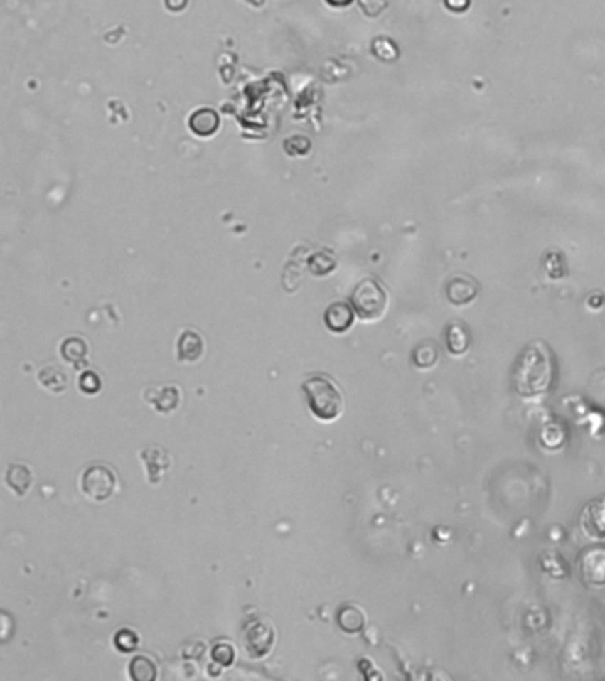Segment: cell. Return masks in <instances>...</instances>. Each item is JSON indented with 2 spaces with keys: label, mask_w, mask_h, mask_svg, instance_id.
I'll return each mask as SVG.
<instances>
[{
  "label": "cell",
  "mask_w": 605,
  "mask_h": 681,
  "mask_svg": "<svg viewBox=\"0 0 605 681\" xmlns=\"http://www.w3.org/2000/svg\"><path fill=\"white\" fill-rule=\"evenodd\" d=\"M556 380V360L542 340L528 344L513 368L515 390L522 397H536L549 392Z\"/></svg>",
  "instance_id": "6da1fadb"
},
{
  "label": "cell",
  "mask_w": 605,
  "mask_h": 681,
  "mask_svg": "<svg viewBox=\"0 0 605 681\" xmlns=\"http://www.w3.org/2000/svg\"><path fill=\"white\" fill-rule=\"evenodd\" d=\"M304 400L311 414L321 422H332L341 417L345 400L341 390L334 382L325 375H314L304 380L302 383Z\"/></svg>",
  "instance_id": "7a4b0ae2"
},
{
  "label": "cell",
  "mask_w": 605,
  "mask_h": 681,
  "mask_svg": "<svg viewBox=\"0 0 605 681\" xmlns=\"http://www.w3.org/2000/svg\"><path fill=\"white\" fill-rule=\"evenodd\" d=\"M350 304L360 320L373 321L384 316L387 309V293L378 281L364 279L353 288Z\"/></svg>",
  "instance_id": "3957f363"
},
{
  "label": "cell",
  "mask_w": 605,
  "mask_h": 681,
  "mask_svg": "<svg viewBox=\"0 0 605 681\" xmlns=\"http://www.w3.org/2000/svg\"><path fill=\"white\" fill-rule=\"evenodd\" d=\"M80 488L95 503H107L117 490V474L110 465L92 463L82 472Z\"/></svg>",
  "instance_id": "277c9868"
},
{
  "label": "cell",
  "mask_w": 605,
  "mask_h": 681,
  "mask_svg": "<svg viewBox=\"0 0 605 681\" xmlns=\"http://www.w3.org/2000/svg\"><path fill=\"white\" fill-rule=\"evenodd\" d=\"M242 643L250 658H263L275 644V630L264 619H252L242 628Z\"/></svg>",
  "instance_id": "5b68a950"
},
{
  "label": "cell",
  "mask_w": 605,
  "mask_h": 681,
  "mask_svg": "<svg viewBox=\"0 0 605 681\" xmlns=\"http://www.w3.org/2000/svg\"><path fill=\"white\" fill-rule=\"evenodd\" d=\"M139 456H141V461L144 463L146 472H148V481L151 485H160L164 474H167L171 471V465H173L169 453L160 446H148L146 449L141 451Z\"/></svg>",
  "instance_id": "8992f818"
},
{
  "label": "cell",
  "mask_w": 605,
  "mask_h": 681,
  "mask_svg": "<svg viewBox=\"0 0 605 681\" xmlns=\"http://www.w3.org/2000/svg\"><path fill=\"white\" fill-rule=\"evenodd\" d=\"M581 527L586 536L604 540L605 537V495L596 497L586 504L581 515Z\"/></svg>",
  "instance_id": "52a82bcc"
},
{
  "label": "cell",
  "mask_w": 605,
  "mask_h": 681,
  "mask_svg": "<svg viewBox=\"0 0 605 681\" xmlns=\"http://www.w3.org/2000/svg\"><path fill=\"white\" fill-rule=\"evenodd\" d=\"M144 397L160 414H173L180 407L181 392L176 385L148 387L144 390Z\"/></svg>",
  "instance_id": "ba28073f"
},
{
  "label": "cell",
  "mask_w": 605,
  "mask_h": 681,
  "mask_svg": "<svg viewBox=\"0 0 605 681\" xmlns=\"http://www.w3.org/2000/svg\"><path fill=\"white\" fill-rule=\"evenodd\" d=\"M581 575L586 584L605 586V548H593L581 557Z\"/></svg>",
  "instance_id": "9c48e42d"
},
{
  "label": "cell",
  "mask_w": 605,
  "mask_h": 681,
  "mask_svg": "<svg viewBox=\"0 0 605 681\" xmlns=\"http://www.w3.org/2000/svg\"><path fill=\"white\" fill-rule=\"evenodd\" d=\"M325 325L331 332L336 334H343V332L350 331L355 320V311H353L352 304L346 302H336L325 309Z\"/></svg>",
  "instance_id": "30bf717a"
},
{
  "label": "cell",
  "mask_w": 605,
  "mask_h": 681,
  "mask_svg": "<svg viewBox=\"0 0 605 681\" xmlns=\"http://www.w3.org/2000/svg\"><path fill=\"white\" fill-rule=\"evenodd\" d=\"M447 300L454 306H464V304L472 302L478 295V282L469 275H454L447 281L446 286Z\"/></svg>",
  "instance_id": "8fae6325"
},
{
  "label": "cell",
  "mask_w": 605,
  "mask_h": 681,
  "mask_svg": "<svg viewBox=\"0 0 605 681\" xmlns=\"http://www.w3.org/2000/svg\"><path fill=\"white\" fill-rule=\"evenodd\" d=\"M59 350L64 360L73 365L75 369L87 368L89 346L87 343H85V339L78 338V336H71V338H66L63 340Z\"/></svg>",
  "instance_id": "7c38bea8"
},
{
  "label": "cell",
  "mask_w": 605,
  "mask_h": 681,
  "mask_svg": "<svg viewBox=\"0 0 605 681\" xmlns=\"http://www.w3.org/2000/svg\"><path fill=\"white\" fill-rule=\"evenodd\" d=\"M4 481L9 486L11 492L16 493L18 497H25L32 486L31 467L23 463H11L7 467L6 476H4Z\"/></svg>",
  "instance_id": "4fadbf2b"
},
{
  "label": "cell",
  "mask_w": 605,
  "mask_h": 681,
  "mask_svg": "<svg viewBox=\"0 0 605 681\" xmlns=\"http://www.w3.org/2000/svg\"><path fill=\"white\" fill-rule=\"evenodd\" d=\"M188 127L199 137H210L220 127V117H218L217 110L204 107V109L196 110L188 119Z\"/></svg>",
  "instance_id": "5bb4252c"
},
{
  "label": "cell",
  "mask_w": 605,
  "mask_h": 681,
  "mask_svg": "<svg viewBox=\"0 0 605 681\" xmlns=\"http://www.w3.org/2000/svg\"><path fill=\"white\" fill-rule=\"evenodd\" d=\"M204 353V339L196 331L181 332L178 339V358L181 362H198Z\"/></svg>",
  "instance_id": "9a60e30c"
},
{
  "label": "cell",
  "mask_w": 605,
  "mask_h": 681,
  "mask_svg": "<svg viewBox=\"0 0 605 681\" xmlns=\"http://www.w3.org/2000/svg\"><path fill=\"white\" fill-rule=\"evenodd\" d=\"M338 625L343 632L353 636L364 628L366 618H364V612L355 605H343L338 612Z\"/></svg>",
  "instance_id": "2e32d148"
},
{
  "label": "cell",
  "mask_w": 605,
  "mask_h": 681,
  "mask_svg": "<svg viewBox=\"0 0 605 681\" xmlns=\"http://www.w3.org/2000/svg\"><path fill=\"white\" fill-rule=\"evenodd\" d=\"M130 671V678L134 681H153L159 676V669L156 664L146 655H135L128 665Z\"/></svg>",
  "instance_id": "e0dca14e"
},
{
  "label": "cell",
  "mask_w": 605,
  "mask_h": 681,
  "mask_svg": "<svg viewBox=\"0 0 605 681\" xmlns=\"http://www.w3.org/2000/svg\"><path fill=\"white\" fill-rule=\"evenodd\" d=\"M446 343H447V350H449L453 355L465 353L469 344H471V336H469L465 325L451 323L446 331Z\"/></svg>",
  "instance_id": "ac0fdd59"
},
{
  "label": "cell",
  "mask_w": 605,
  "mask_h": 681,
  "mask_svg": "<svg viewBox=\"0 0 605 681\" xmlns=\"http://www.w3.org/2000/svg\"><path fill=\"white\" fill-rule=\"evenodd\" d=\"M38 380L45 389L52 390V392H57V394L64 392L68 387L66 375H64L59 368H52V365H50V368L41 369L38 375Z\"/></svg>",
  "instance_id": "d6986e66"
},
{
  "label": "cell",
  "mask_w": 605,
  "mask_h": 681,
  "mask_svg": "<svg viewBox=\"0 0 605 681\" xmlns=\"http://www.w3.org/2000/svg\"><path fill=\"white\" fill-rule=\"evenodd\" d=\"M371 52L377 59L384 60V63H392L400 57V48L391 38H385V36H380V38L373 39V45H371Z\"/></svg>",
  "instance_id": "ffe728a7"
},
{
  "label": "cell",
  "mask_w": 605,
  "mask_h": 681,
  "mask_svg": "<svg viewBox=\"0 0 605 681\" xmlns=\"http://www.w3.org/2000/svg\"><path fill=\"white\" fill-rule=\"evenodd\" d=\"M437 357H439L437 344L429 343V340H424L414 350V364L421 369L432 368L437 362Z\"/></svg>",
  "instance_id": "44dd1931"
},
{
  "label": "cell",
  "mask_w": 605,
  "mask_h": 681,
  "mask_svg": "<svg viewBox=\"0 0 605 681\" xmlns=\"http://www.w3.org/2000/svg\"><path fill=\"white\" fill-rule=\"evenodd\" d=\"M139 636L130 628H121L119 632L114 636V646L119 653H134L139 648Z\"/></svg>",
  "instance_id": "7402d4cb"
},
{
  "label": "cell",
  "mask_w": 605,
  "mask_h": 681,
  "mask_svg": "<svg viewBox=\"0 0 605 681\" xmlns=\"http://www.w3.org/2000/svg\"><path fill=\"white\" fill-rule=\"evenodd\" d=\"M211 658H213L215 664L222 665V667H231L236 658V651L235 648H232V644L217 643L213 646V650H211Z\"/></svg>",
  "instance_id": "603a6c76"
},
{
  "label": "cell",
  "mask_w": 605,
  "mask_h": 681,
  "mask_svg": "<svg viewBox=\"0 0 605 681\" xmlns=\"http://www.w3.org/2000/svg\"><path fill=\"white\" fill-rule=\"evenodd\" d=\"M78 389L82 390L87 396H95L102 390V378L98 376V372L91 371V369H85L80 376H78Z\"/></svg>",
  "instance_id": "cb8c5ba5"
},
{
  "label": "cell",
  "mask_w": 605,
  "mask_h": 681,
  "mask_svg": "<svg viewBox=\"0 0 605 681\" xmlns=\"http://www.w3.org/2000/svg\"><path fill=\"white\" fill-rule=\"evenodd\" d=\"M334 267H336V259L325 252L314 254V256L309 259V270L313 272L314 275L331 274V272L334 270Z\"/></svg>",
  "instance_id": "d4e9b609"
},
{
  "label": "cell",
  "mask_w": 605,
  "mask_h": 681,
  "mask_svg": "<svg viewBox=\"0 0 605 681\" xmlns=\"http://www.w3.org/2000/svg\"><path fill=\"white\" fill-rule=\"evenodd\" d=\"M311 149V142L309 139L304 137V135H293V137L286 139L284 142V151L288 153L289 156H302L306 153H309Z\"/></svg>",
  "instance_id": "484cf974"
},
{
  "label": "cell",
  "mask_w": 605,
  "mask_h": 681,
  "mask_svg": "<svg viewBox=\"0 0 605 681\" xmlns=\"http://www.w3.org/2000/svg\"><path fill=\"white\" fill-rule=\"evenodd\" d=\"M357 2H359L363 13L370 18L380 16L389 6V0H357Z\"/></svg>",
  "instance_id": "4316f807"
},
{
  "label": "cell",
  "mask_w": 605,
  "mask_h": 681,
  "mask_svg": "<svg viewBox=\"0 0 605 681\" xmlns=\"http://www.w3.org/2000/svg\"><path fill=\"white\" fill-rule=\"evenodd\" d=\"M471 4V0H446V6L449 7L451 11L454 13H460V11H465Z\"/></svg>",
  "instance_id": "83f0119b"
},
{
  "label": "cell",
  "mask_w": 605,
  "mask_h": 681,
  "mask_svg": "<svg viewBox=\"0 0 605 681\" xmlns=\"http://www.w3.org/2000/svg\"><path fill=\"white\" fill-rule=\"evenodd\" d=\"M187 4L188 0H166V7L169 11H173V13H180V11H183L185 7H187Z\"/></svg>",
  "instance_id": "f1b7e54d"
},
{
  "label": "cell",
  "mask_w": 605,
  "mask_h": 681,
  "mask_svg": "<svg viewBox=\"0 0 605 681\" xmlns=\"http://www.w3.org/2000/svg\"><path fill=\"white\" fill-rule=\"evenodd\" d=\"M325 2L331 4V6H334V7H346V6H350L353 0H325Z\"/></svg>",
  "instance_id": "f546056e"
},
{
  "label": "cell",
  "mask_w": 605,
  "mask_h": 681,
  "mask_svg": "<svg viewBox=\"0 0 605 681\" xmlns=\"http://www.w3.org/2000/svg\"><path fill=\"white\" fill-rule=\"evenodd\" d=\"M245 2H249L250 6H256V7H259V6H263V4H264V0H245Z\"/></svg>",
  "instance_id": "4dcf8cb0"
}]
</instances>
